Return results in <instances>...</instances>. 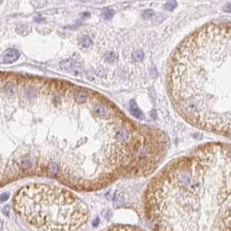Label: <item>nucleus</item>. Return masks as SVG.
Listing matches in <instances>:
<instances>
[{
	"label": "nucleus",
	"mask_w": 231,
	"mask_h": 231,
	"mask_svg": "<svg viewBox=\"0 0 231 231\" xmlns=\"http://www.w3.org/2000/svg\"><path fill=\"white\" fill-rule=\"evenodd\" d=\"M223 11L227 12V13H231V2L226 4L225 6H223Z\"/></svg>",
	"instance_id": "nucleus-13"
},
{
	"label": "nucleus",
	"mask_w": 231,
	"mask_h": 231,
	"mask_svg": "<svg viewBox=\"0 0 231 231\" xmlns=\"http://www.w3.org/2000/svg\"><path fill=\"white\" fill-rule=\"evenodd\" d=\"M102 231H145L142 228H140L134 226H128V225H117L109 227Z\"/></svg>",
	"instance_id": "nucleus-5"
},
{
	"label": "nucleus",
	"mask_w": 231,
	"mask_h": 231,
	"mask_svg": "<svg viewBox=\"0 0 231 231\" xmlns=\"http://www.w3.org/2000/svg\"><path fill=\"white\" fill-rule=\"evenodd\" d=\"M165 6H166V9L171 11L177 6V2L176 1H168V2L166 3Z\"/></svg>",
	"instance_id": "nucleus-11"
},
{
	"label": "nucleus",
	"mask_w": 231,
	"mask_h": 231,
	"mask_svg": "<svg viewBox=\"0 0 231 231\" xmlns=\"http://www.w3.org/2000/svg\"><path fill=\"white\" fill-rule=\"evenodd\" d=\"M130 111H131V114L133 115L135 117L138 118H142L143 114L142 112L140 109V107H138V104L134 102V101H131L130 104Z\"/></svg>",
	"instance_id": "nucleus-6"
},
{
	"label": "nucleus",
	"mask_w": 231,
	"mask_h": 231,
	"mask_svg": "<svg viewBox=\"0 0 231 231\" xmlns=\"http://www.w3.org/2000/svg\"><path fill=\"white\" fill-rule=\"evenodd\" d=\"M92 44H93V40L89 35H84L80 39V45L82 48H88L92 45Z\"/></svg>",
	"instance_id": "nucleus-7"
},
{
	"label": "nucleus",
	"mask_w": 231,
	"mask_h": 231,
	"mask_svg": "<svg viewBox=\"0 0 231 231\" xmlns=\"http://www.w3.org/2000/svg\"><path fill=\"white\" fill-rule=\"evenodd\" d=\"M168 91L187 121L227 137L231 130V25L209 24L188 36L172 57Z\"/></svg>",
	"instance_id": "nucleus-1"
},
{
	"label": "nucleus",
	"mask_w": 231,
	"mask_h": 231,
	"mask_svg": "<svg viewBox=\"0 0 231 231\" xmlns=\"http://www.w3.org/2000/svg\"><path fill=\"white\" fill-rule=\"evenodd\" d=\"M132 58H133V60L136 62L142 61L144 58V53L141 50H136L132 53Z\"/></svg>",
	"instance_id": "nucleus-8"
},
{
	"label": "nucleus",
	"mask_w": 231,
	"mask_h": 231,
	"mask_svg": "<svg viewBox=\"0 0 231 231\" xmlns=\"http://www.w3.org/2000/svg\"><path fill=\"white\" fill-rule=\"evenodd\" d=\"M114 14H115V12H114L113 9H106L103 11L102 16H103L104 19H112V17L114 16Z\"/></svg>",
	"instance_id": "nucleus-9"
},
{
	"label": "nucleus",
	"mask_w": 231,
	"mask_h": 231,
	"mask_svg": "<svg viewBox=\"0 0 231 231\" xmlns=\"http://www.w3.org/2000/svg\"><path fill=\"white\" fill-rule=\"evenodd\" d=\"M60 68L64 71L75 76H79L82 72V67L81 65V63H79L78 61H76L74 59L63 60L60 63Z\"/></svg>",
	"instance_id": "nucleus-3"
},
{
	"label": "nucleus",
	"mask_w": 231,
	"mask_h": 231,
	"mask_svg": "<svg viewBox=\"0 0 231 231\" xmlns=\"http://www.w3.org/2000/svg\"><path fill=\"white\" fill-rule=\"evenodd\" d=\"M153 16V11L151 10V9H147V10L143 11V13H142V17H143L145 19H150V18H152Z\"/></svg>",
	"instance_id": "nucleus-12"
},
{
	"label": "nucleus",
	"mask_w": 231,
	"mask_h": 231,
	"mask_svg": "<svg viewBox=\"0 0 231 231\" xmlns=\"http://www.w3.org/2000/svg\"><path fill=\"white\" fill-rule=\"evenodd\" d=\"M8 197H9V194H6V193H3V194L1 195V201H4L6 199H8Z\"/></svg>",
	"instance_id": "nucleus-14"
},
{
	"label": "nucleus",
	"mask_w": 231,
	"mask_h": 231,
	"mask_svg": "<svg viewBox=\"0 0 231 231\" xmlns=\"http://www.w3.org/2000/svg\"><path fill=\"white\" fill-rule=\"evenodd\" d=\"M19 58V53L13 48H9L2 55V63L3 64H11L18 60Z\"/></svg>",
	"instance_id": "nucleus-4"
},
{
	"label": "nucleus",
	"mask_w": 231,
	"mask_h": 231,
	"mask_svg": "<svg viewBox=\"0 0 231 231\" xmlns=\"http://www.w3.org/2000/svg\"><path fill=\"white\" fill-rule=\"evenodd\" d=\"M17 214L35 231H81L90 221L87 205L78 196L55 185H26L13 197Z\"/></svg>",
	"instance_id": "nucleus-2"
},
{
	"label": "nucleus",
	"mask_w": 231,
	"mask_h": 231,
	"mask_svg": "<svg viewBox=\"0 0 231 231\" xmlns=\"http://www.w3.org/2000/svg\"><path fill=\"white\" fill-rule=\"evenodd\" d=\"M104 58H106L107 61H108L109 63L114 62L117 59V55L114 52H108L104 55Z\"/></svg>",
	"instance_id": "nucleus-10"
}]
</instances>
